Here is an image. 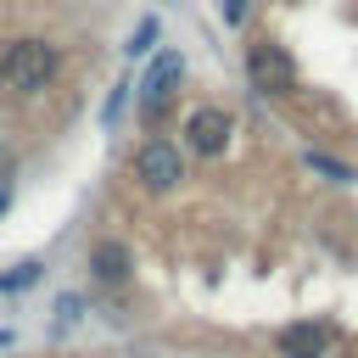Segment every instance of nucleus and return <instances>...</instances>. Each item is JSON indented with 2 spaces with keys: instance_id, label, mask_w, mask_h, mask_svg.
<instances>
[{
  "instance_id": "nucleus-11",
  "label": "nucleus",
  "mask_w": 358,
  "mask_h": 358,
  "mask_svg": "<svg viewBox=\"0 0 358 358\" xmlns=\"http://www.w3.org/2000/svg\"><path fill=\"white\" fill-rule=\"evenodd\" d=\"M6 207H11V196H6V185H0V218H6Z\"/></svg>"
},
{
  "instance_id": "nucleus-4",
  "label": "nucleus",
  "mask_w": 358,
  "mask_h": 358,
  "mask_svg": "<svg viewBox=\"0 0 358 358\" xmlns=\"http://www.w3.org/2000/svg\"><path fill=\"white\" fill-rule=\"evenodd\" d=\"M229 134H235V117H229L224 106H196V112L185 117V140H190L196 157H218V151L229 145Z\"/></svg>"
},
{
  "instance_id": "nucleus-7",
  "label": "nucleus",
  "mask_w": 358,
  "mask_h": 358,
  "mask_svg": "<svg viewBox=\"0 0 358 358\" xmlns=\"http://www.w3.org/2000/svg\"><path fill=\"white\" fill-rule=\"evenodd\" d=\"M90 274L101 280V285H129V246L123 241H95V252H90Z\"/></svg>"
},
{
  "instance_id": "nucleus-5",
  "label": "nucleus",
  "mask_w": 358,
  "mask_h": 358,
  "mask_svg": "<svg viewBox=\"0 0 358 358\" xmlns=\"http://www.w3.org/2000/svg\"><path fill=\"white\" fill-rule=\"evenodd\" d=\"M280 358H330V347H336V324H324V319H302V324H291V330H280Z\"/></svg>"
},
{
  "instance_id": "nucleus-6",
  "label": "nucleus",
  "mask_w": 358,
  "mask_h": 358,
  "mask_svg": "<svg viewBox=\"0 0 358 358\" xmlns=\"http://www.w3.org/2000/svg\"><path fill=\"white\" fill-rule=\"evenodd\" d=\"M179 73H185V62H179L173 50H162V56L151 62V73H145V90H140V106H145V112H157V106H168V95H173V84H179Z\"/></svg>"
},
{
  "instance_id": "nucleus-8",
  "label": "nucleus",
  "mask_w": 358,
  "mask_h": 358,
  "mask_svg": "<svg viewBox=\"0 0 358 358\" xmlns=\"http://www.w3.org/2000/svg\"><path fill=\"white\" fill-rule=\"evenodd\" d=\"M308 168H319V173H330V179H352V168H347V162H336V157H324V151H313V157H308Z\"/></svg>"
},
{
  "instance_id": "nucleus-2",
  "label": "nucleus",
  "mask_w": 358,
  "mask_h": 358,
  "mask_svg": "<svg viewBox=\"0 0 358 358\" xmlns=\"http://www.w3.org/2000/svg\"><path fill=\"white\" fill-rule=\"evenodd\" d=\"M246 78H252L257 95H291L296 90V62H291L285 45L257 39V45H246Z\"/></svg>"
},
{
  "instance_id": "nucleus-3",
  "label": "nucleus",
  "mask_w": 358,
  "mask_h": 358,
  "mask_svg": "<svg viewBox=\"0 0 358 358\" xmlns=\"http://www.w3.org/2000/svg\"><path fill=\"white\" fill-rule=\"evenodd\" d=\"M134 179L145 185V190H173L179 179H185V162H179V145L173 140H145L140 151H134Z\"/></svg>"
},
{
  "instance_id": "nucleus-1",
  "label": "nucleus",
  "mask_w": 358,
  "mask_h": 358,
  "mask_svg": "<svg viewBox=\"0 0 358 358\" xmlns=\"http://www.w3.org/2000/svg\"><path fill=\"white\" fill-rule=\"evenodd\" d=\"M62 67V50L50 39H6L0 50V84L6 90H22V95H39Z\"/></svg>"
},
{
  "instance_id": "nucleus-10",
  "label": "nucleus",
  "mask_w": 358,
  "mask_h": 358,
  "mask_svg": "<svg viewBox=\"0 0 358 358\" xmlns=\"http://www.w3.org/2000/svg\"><path fill=\"white\" fill-rule=\"evenodd\" d=\"M151 34H157V22H140V34H134V45H129V50H145V45H151Z\"/></svg>"
},
{
  "instance_id": "nucleus-9",
  "label": "nucleus",
  "mask_w": 358,
  "mask_h": 358,
  "mask_svg": "<svg viewBox=\"0 0 358 358\" xmlns=\"http://www.w3.org/2000/svg\"><path fill=\"white\" fill-rule=\"evenodd\" d=\"M246 6H252V0H224V22H241V17H246Z\"/></svg>"
}]
</instances>
